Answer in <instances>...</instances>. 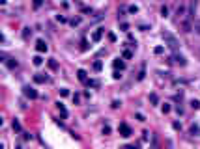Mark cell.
Here are the masks:
<instances>
[{
    "label": "cell",
    "mask_w": 200,
    "mask_h": 149,
    "mask_svg": "<svg viewBox=\"0 0 200 149\" xmlns=\"http://www.w3.org/2000/svg\"><path fill=\"white\" fill-rule=\"evenodd\" d=\"M32 6H34V10H39L43 6V0H32Z\"/></svg>",
    "instance_id": "cell-26"
},
{
    "label": "cell",
    "mask_w": 200,
    "mask_h": 149,
    "mask_svg": "<svg viewBox=\"0 0 200 149\" xmlns=\"http://www.w3.org/2000/svg\"><path fill=\"white\" fill-rule=\"evenodd\" d=\"M122 58H123V60H131V58H133V52L125 49V50H123V52H122Z\"/></svg>",
    "instance_id": "cell-25"
},
{
    "label": "cell",
    "mask_w": 200,
    "mask_h": 149,
    "mask_svg": "<svg viewBox=\"0 0 200 149\" xmlns=\"http://www.w3.org/2000/svg\"><path fill=\"white\" fill-rule=\"evenodd\" d=\"M86 86H88V88H99V86H101V82L97 80V78H88Z\"/></svg>",
    "instance_id": "cell-17"
},
{
    "label": "cell",
    "mask_w": 200,
    "mask_h": 149,
    "mask_svg": "<svg viewBox=\"0 0 200 149\" xmlns=\"http://www.w3.org/2000/svg\"><path fill=\"white\" fill-rule=\"evenodd\" d=\"M120 28H122L123 32H129V23H122V24H120Z\"/></svg>",
    "instance_id": "cell-39"
},
{
    "label": "cell",
    "mask_w": 200,
    "mask_h": 149,
    "mask_svg": "<svg viewBox=\"0 0 200 149\" xmlns=\"http://www.w3.org/2000/svg\"><path fill=\"white\" fill-rule=\"evenodd\" d=\"M148 138H150V132H148V130H144V132H142V142H146Z\"/></svg>",
    "instance_id": "cell-42"
},
{
    "label": "cell",
    "mask_w": 200,
    "mask_h": 149,
    "mask_svg": "<svg viewBox=\"0 0 200 149\" xmlns=\"http://www.w3.org/2000/svg\"><path fill=\"white\" fill-rule=\"evenodd\" d=\"M88 49H90V43H88V41H86V39H84V41L81 43V50H84V52H86Z\"/></svg>",
    "instance_id": "cell-30"
},
{
    "label": "cell",
    "mask_w": 200,
    "mask_h": 149,
    "mask_svg": "<svg viewBox=\"0 0 200 149\" xmlns=\"http://www.w3.org/2000/svg\"><path fill=\"white\" fill-rule=\"evenodd\" d=\"M56 108H58V112L62 114V117H64V119H66V117H68V116H69V112H68V108H66V106H64V103H62V101H58V103H56Z\"/></svg>",
    "instance_id": "cell-11"
},
{
    "label": "cell",
    "mask_w": 200,
    "mask_h": 149,
    "mask_svg": "<svg viewBox=\"0 0 200 149\" xmlns=\"http://www.w3.org/2000/svg\"><path fill=\"white\" fill-rule=\"evenodd\" d=\"M135 117H137V119H139V121H146V119H144V116H142L140 112H137V114H135Z\"/></svg>",
    "instance_id": "cell-43"
},
{
    "label": "cell",
    "mask_w": 200,
    "mask_h": 149,
    "mask_svg": "<svg viewBox=\"0 0 200 149\" xmlns=\"http://www.w3.org/2000/svg\"><path fill=\"white\" fill-rule=\"evenodd\" d=\"M56 21H58V23H62V24H64V23H69L66 15H56Z\"/></svg>",
    "instance_id": "cell-28"
},
{
    "label": "cell",
    "mask_w": 200,
    "mask_h": 149,
    "mask_svg": "<svg viewBox=\"0 0 200 149\" xmlns=\"http://www.w3.org/2000/svg\"><path fill=\"white\" fill-rule=\"evenodd\" d=\"M112 65H114V69H122V71H123V69H125V60H123V58H116L112 62Z\"/></svg>",
    "instance_id": "cell-12"
},
{
    "label": "cell",
    "mask_w": 200,
    "mask_h": 149,
    "mask_svg": "<svg viewBox=\"0 0 200 149\" xmlns=\"http://www.w3.org/2000/svg\"><path fill=\"white\" fill-rule=\"evenodd\" d=\"M103 134H105V136H107V134H110V127H109V125L103 127Z\"/></svg>",
    "instance_id": "cell-44"
},
{
    "label": "cell",
    "mask_w": 200,
    "mask_h": 149,
    "mask_svg": "<svg viewBox=\"0 0 200 149\" xmlns=\"http://www.w3.org/2000/svg\"><path fill=\"white\" fill-rule=\"evenodd\" d=\"M4 63H6V67H8V69H15V67H19V62H17L15 58H8Z\"/></svg>",
    "instance_id": "cell-15"
},
{
    "label": "cell",
    "mask_w": 200,
    "mask_h": 149,
    "mask_svg": "<svg viewBox=\"0 0 200 149\" xmlns=\"http://www.w3.org/2000/svg\"><path fill=\"white\" fill-rule=\"evenodd\" d=\"M191 108H193V110H198V108H200V101L193 99V101H191Z\"/></svg>",
    "instance_id": "cell-27"
},
{
    "label": "cell",
    "mask_w": 200,
    "mask_h": 149,
    "mask_svg": "<svg viewBox=\"0 0 200 149\" xmlns=\"http://www.w3.org/2000/svg\"><path fill=\"white\" fill-rule=\"evenodd\" d=\"M58 91H60V97H68V95H69L68 88H62V90H58Z\"/></svg>",
    "instance_id": "cell-34"
},
{
    "label": "cell",
    "mask_w": 200,
    "mask_h": 149,
    "mask_svg": "<svg viewBox=\"0 0 200 149\" xmlns=\"http://www.w3.org/2000/svg\"><path fill=\"white\" fill-rule=\"evenodd\" d=\"M81 23H82V17H73V19H69V24L73 26V28H75V26H79Z\"/></svg>",
    "instance_id": "cell-20"
},
{
    "label": "cell",
    "mask_w": 200,
    "mask_h": 149,
    "mask_svg": "<svg viewBox=\"0 0 200 149\" xmlns=\"http://www.w3.org/2000/svg\"><path fill=\"white\" fill-rule=\"evenodd\" d=\"M73 103H75V104L81 103V93H73Z\"/></svg>",
    "instance_id": "cell-38"
},
{
    "label": "cell",
    "mask_w": 200,
    "mask_h": 149,
    "mask_svg": "<svg viewBox=\"0 0 200 149\" xmlns=\"http://www.w3.org/2000/svg\"><path fill=\"white\" fill-rule=\"evenodd\" d=\"M181 28H183V32H185V34L193 32V24H191V19H189V17H187L185 21H181Z\"/></svg>",
    "instance_id": "cell-10"
},
{
    "label": "cell",
    "mask_w": 200,
    "mask_h": 149,
    "mask_svg": "<svg viewBox=\"0 0 200 149\" xmlns=\"http://www.w3.org/2000/svg\"><path fill=\"white\" fill-rule=\"evenodd\" d=\"M153 52H155V54H163V52H165V49H163V47H155Z\"/></svg>",
    "instance_id": "cell-41"
},
{
    "label": "cell",
    "mask_w": 200,
    "mask_h": 149,
    "mask_svg": "<svg viewBox=\"0 0 200 149\" xmlns=\"http://www.w3.org/2000/svg\"><path fill=\"white\" fill-rule=\"evenodd\" d=\"M161 17H165V19L168 17V8L167 6H161Z\"/></svg>",
    "instance_id": "cell-35"
},
{
    "label": "cell",
    "mask_w": 200,
    "mask_h": 149,
    "mask_svg": "<svg viewBox=\"0 0 200 149\" xmlns=\"http://www.w3.org/2000/svg\"><path fill=\"white\" fill-rule=\"evenodd\" d=\"M193 136H200V125H191V130H189Z\"/></svg>",
    "instance_id": "cell-21"
},
{
    "label": "cell",
    "mask_w": 200,
    "mask_h": 149,
    "mask_svg": "<svg viewBox=\"0 0 200 149\" xmlns=\"http://www.w3.org/2000/svg\"><path fill=\"white\" fill-rule=\"evenodd\" d=\"M112 78H114V80H120V78H122V69H120V71L116 69V71L112 73Z\"/></svg>",
    "instance_id": "cell-32"
},
{
    "label": "cell",
    "mask_w": 200,
    "mask_h": 149,
    "mask_svg": "<svg viewBox=\"0 0 200 149\" xmlns=\"http://www.w3.org/2000/svg\"><path fill=\"white\" fill-rule=\"evenodd\" d=\"M172 129H174V130H181L183 127H181V123H180V121H172Z\"/></svg>",
    "instance_id": "cell-31"
},
{
    "label": "cell",
    "mask_w": 200,
    "mask_h": 149,
    "mask_svg": "<svg viewBox=\"0 0 200 149\" xmlns=\"http://www.w3.org/2000/svg\"><path fill=\"white\" fill-rule=\"evenodd\" d=\"M92 67H94V71H101V69H103V62H101V60H95Z\"/></svg>",
    "instance_id": "cell-24"
},
{
    "label": "cell",
    "mask_w": 200,
    "mask_h": 149,
    "mask_svg": "<svg viewBox=\"0 0 200 149\" xmlns=\"http://www.w3.org/2000/svg\"><path fill=\"white\" fill-rule=\"evenodd\" d=\"M163 39L168 43V47H170L172 50H178V47H180V45H178V39L172 36V34H167V32H165V34H163Z\"/></svg>",
    "instance_id": "cell-1"
},
{
    "label": "cell",
    "mask_w": 200,
    "mask_h": 149,
    "mask_svg": "<svg viewBox=\"0 0 200 149\" xmlns=\"http://www.w3.org/2000/svg\"><path fill=\"white\" fill-rule=\"evenodd\" d=\"M23 95H24V97H28V99H38L39 97L38 91H36V88H32V86H24L23 88Z\"/></svg>",
    "instance_id": "cell-3"
},
{
    "label": "cell",
    "mask_w": 200,
    "mask_h": 149,
    "mask_svg": "<svg viewBox=\"0 0 200 149\" xmlns=\"http://www.w3.org/2000/svg\"><path fill=\"white\" fill-rule=\"evenodd\" d=\"M144 78H146V63H142V65H140V69H139V74H137V80L142 82Z\"/></svg>",
    "instance_id": "cell-16"
},
{
    "label": "cell",
    "mask_w": 200,
    "mask_h": 149,
    "mask_svg": "<svg viewBox=\"0 0 200 149\" xmlns=\"http://www.w3.org/2000/svg\"><path fill=\"white\" fill-rule=\"evenodd\" d=\"M127 11H129V13H139V6H135V4H131V6L127 8Z\"/></svg>",
    "instance_id": "cell-33"
},
{
    "label": "cell",
    "mask_w": 200,
    "mask_h": 149,
    "mask_svg": "<svg viewBox=\"0 0 200 149\" xmlns=\"http://www.w3.org/2000/svg\"><path fill=\"white\" fill-rule=\"evenodd\" d=\"M77 78L82 82V84H86V82H88V74H86V71H84V69H79V71H77Z\"/></svg>",
    "instance_id": "cell-14"
},
{
    "label": "cell",
    "mask_w": 200,
    "mask_h": 149,
    "mask_svg": "<svg viewBox=\"0 0 200 149\" xmlns=\"http://www.w3.org/2000/svg\"><path fill=\"white\" fill-rule=\"evenodd\" d=\"M34 82L36 84H45V82H49V77L47 74H41V73H36L34 74Z\"/></svg>",
    "instance_id": "cell-8"
},
{
    "label": "cell",
    "mask_w": 200,
    "mask_h": 149,
    "mask_svg": "<svg viewBox=\"0 0 200 149\" xmlns=\"http://www.w3.org/2000/svg\"><path fill=\"white\" fill-rule=\"evenodd\" d=\"M49 69H52V71H56L58 69V62H56V58H49Z\"/></svg>",
    "instance_id": "cell-19"
},
{
    "label": "cell",
    "mask_w": 200,
    "mask_h": 149,
    "mask_svg": "<svg viewBox=\"0 0 200 149\" xmlns=\"http://www.w3.org/2000/svg\"><path fill=\"white\" fill-rule=\"evenodd\" d=\"M193 30H194V32H197L198 36H200V19H198V21H194V24H193Z\"/></svg>",
    "instance_id": "cell-29"
},
{
    "label": "cell",
    "mask_w": 200,
    "mask_h": 149,
    "mask_svg": "<svg viewBox=\"0 0 200 149\" xmlns=\"http://www.w3.org/2000/svg\"><path fill=\"white\" fill-rule=\"evenodd\" d=\"M36 50H38V52H47L49 45L43 41V39H38V41H36Z\"/></svg>",
    "instance_id": "cell-7"
},
{
    "label": "cell",
    "mask_w": 200,
    "mask_h": 149,
    "mask_svg": "<svg viewBox=\"0 0 200 149\" xmlns=\"http://www.w3.org/2000/svg\"><path fill=\"white\" fill-rule=\"evenodd\" d=\"M32 63L36 65V67H39V65H43V58H41V56H34V58H32Z\"/></svg>",
    "instance_id": "cell-23"
},
{
    "label": "cell",
    "mask_w": 200,
    "mask_h": 149,
    "mask_svg": "<svg viewBox=\"0 0 200 149\" xmlns=\"http://www.w3.org/2000/svg\"><path fill=\"white\" fill-rule=\"evenodd\" d=\"M170 62H174V63H178V65H181V67H183V65H187V60H185V56L183 54H174V56H170Z\"/></svg>",
    "instance_id": "cell-4"
},
{
    "label": "cell",
    "mask_w": 200,
    "mask_h": 149,
    "mask_svg": "<svg viewBox=\"0 0 200 149\" xmlns=\"http://www.w3.org/2000/svg\"><path fill=\"white\" fill-rule=\"evenodd\" d=\"M118 132H120V136L129 138L131 134H133V130H131V127L127 125V123H120V125H118Z\"/></svg>",
    "instance_id": "cell-2"
},
{
    "label": "cell",
    "mask_w": 200,
    "mask_h": 149,
    "mask_svg": "<svg viewBox=\"0 0 200 149\" xmlns=\"http://www.w3.org/2000/svg\"><path fill=\"white\" fill-rule=\"evenodd\" d=\"M197 6H198V2H197V0H191L189 10H187V17H189V19H193V17L197 15Z\"/></svg>",
    "instance_id": "cell-6"
},
{
    "label": "cell",
    "mask_w": 200,
    "mask_h": 149,
    "mask_svg": "<svg viewBox=\"0 0 200 149\" xmlns=\"http://www.w3.org/2000/svg\"><path fill=\"white\" fill-rule=\"evenodd\" d=\"M110 106H112L114 110H118V108L122 106V101H112V104H110Z\"/></svg>",
    "instance_id": "cell-37"
},
{
    "label": "cell",
    "mask_w": 200,
    "mask_h": 149,
    "mask_svg": "<svg viewBox=\"0 0 200 149\" xmlns=\"http://www.w3.org/2000/svg\"><path fill=\"white\" fill-rule=\"evenodd\" d=\"M150 103H152L153 106H157L159 104V95L157 93H150Z\"/></svg>",
    "instance_id": "cell-22"
},
{
    "label": "cell",
    "mask_w": 200,
    "mask_h": 149,
    "mask_svg": "<svg viewBox=\"0 0 200 149\" xmlns=\"http://www.w3.org/2000/svg\"><path fill=\"white\" fill-rule=\"evenodd\" d=\"M81 13H94V10H92V8H81Z\"/></svg>",
    "instance_id": "cell-40"
},
{
    "label": "cell",
    "mask_w": 200,
    "mask_h": 149,
    "mask_svg": "<svg viewBox=\"0 0 200 149\" xmlns=\"http://www.w3.org/2000/svg\"><path fill=\"white\" fill-rule=\"evenodd\" d=\"M11 127H13V130H15V132H23V127H21L19 119H13V121H11Z\"/></svg>",
    "instance_id": "cell-18"
},
{
    "label": "cell",
    "mask_w": 200,
    "mask_h": 149,
    "mask_svg": "<svg viewBox=\"0 0 200 149\" xmlns=\"http://www.w3.org/2000/svg\"><path fill=\"white\" fill-rule=\"evenodd\" d=\"M139 28L142 30V32H148V30H150V26H146V24H140V26H139Z\"/></svg>",
    "instance_id": "cell-45"
},
{
    "label": "cell",
    "mask_w": 200,
    "mask_h": 149,
    "mask_svg": "<svg viewBox=\"0 0 200 149\" xmlns=\"http://www.w3.org/2000/svg\"><path fill=\"white\" fill-rule=\"evenodd\" d=\"M21 36H23L24 41H28V39L32 37V28H30V26H24V28H23V32H21Z\"/></svg>",
    "instance_id": "cell-13"
},
{
    "label": "cell",
    "mask_w": 200,
    "mask_h": 149,
    "mask_svg": "<svg viewBox=\"0 0 200 149\" xmlns=\"http://www.w3.org/2000/svg\"><path fill=\"white\" fill-rule=\"evenodd\" d=\"M161 110H163V114H168V112H170V104H168V103H165V104L161 106Z\"/></svg>",
    "instance_id": "cell-36"
},
{
    "label": "cell",
    "mask_w": 200,
    "mask_h": 149,
    "mask_svg": "<svg viewBox=\"0 0 200 149\" xmlns=\"http://www.w3.org/2000/svg\"><path fill=\"white\" fill-rule=\"evenodd\" d=\"M176 15L180 17V19L187 17V6H185V4H180V6H178V10H176Z\"/></svg>",
    "instance_id": "cell-9"
},
{
    "label": "cell",
    "mask_w": 200,
    "mask_h": 149,
    "mask_svg": "<svg viewBox=\"0 0 200 149\" xmlns=\"http://www.w3.org/2000/svg\"><path fill=\"white\" fill-rule=\"evenodd\" d=\"M103 34H105V28H97L94 34H92V43H99L101 41V37H103Z\"/></svg>",
    "instance_id": "cell-5"
}]
</instances>
